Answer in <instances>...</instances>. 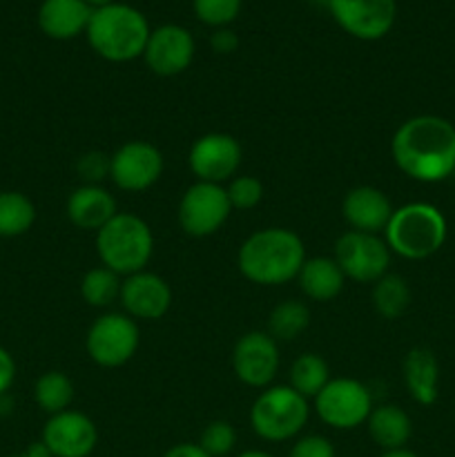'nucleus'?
I'll return each mask as SVG.
<instances>
[{
	"instance_id": "nucleus-1",
	"label": "nucleus",
	"mask_w": 455,
	"mask_h": 457,
	"mask_svg": "<svg viewBox=\"0 0 455 457\" xmlns=\"http://www.w3.org/2000/svg\"><path fill=\"white\" fill-rule=\"evenodd\" d=\"M391 154L406 177L444 181L455 172V125L442 116H413L393 134Z\"/></svg>"
},
{
	"instance_id": "nucleus-2",
	"label": "nucleus",
	"mask_w": 455,
	"mask_h": 457,
	"mask_svg": "<svg viewBox=\"0 0 455 457\" xmlns=\"http://www.w3.org/2000/svg\"><path fill=\"white\" fill-rule=\"evenodd\" d=\"M303 262V241L285 228H266L254 232L241 244L236 254L241 275L259 286H281L297 279Z\"/></svg>"
},
{
	"instance_id": "nucleus-3",
	"label": "nucleus",
	"mask_w": 455,
	"mask_h": 457,
	"mask_svg": "<svg viewBox=\"0 0 455 457\" xmlns=\"http://www.w3.org/2000/svg\"><path fill=\"white\" fill-rule=\"evenodd\" d=\"M150 25L138 9L123 3H112L92 12L87 40L94 52L112 62H128L143 56Z\"/></svg>"
},
{
	"instance_id": "nucleus-4",
	"label": "nucleus",
	"mask_w": 455,
	"mask_h": 457,
	"mask_svg": "<svg viewBox=\"0 0 455 457\" xmlns=\"http://www.w3.org/2000/svg\"><path fill=\"white\" fill-rule=\"evenodd\" d=\"M391 253L404 259H426L446 241V219L431 204H406L393 210L386 230Z\"/></svg>"
},
{
	"instance_id": "nucleus-5",
	"label": "nucleus",
	"mask_w": 455,
	"mask_h": 457,
	"mask_svg": "<svg viewBox=\"0 0 455 457\" xmlns=\"http://www.w3.org/2000/svg\"><path fill=\"white\" fill-rule=\"evenodd\" d=\"M154 250V237L141 217L119 212L96 232V253L103 266L116 275L129 277L147 266Z\"/></svg>"
},
{
	"instance_id": "nucleus-6",
	"label": "nucleus",
	"mask_w": 455,
	"mask_h": 457,
	"mask_svg": "<svg viewBox=\"0 0 455 457\" xmlns=\"http://www.w3.org/2000/svg\"><path fill=\"white\" fill-rule=\"evenodd\" d=\"M308 422V402L290 386H272L254 400L250 424L261 440L285 442Z\"/></svg>"
},
{
	"instance_id": "nucleus-7",
	"label": "nucleus",
	"mask_w": 455,
	"mask_h": 457,
	"mask_svg": "<svg viewBox=\"0 0 455 457\" xmlns=\"http://www.w3.org/2000/svg\"><path fill=\"white\" fill-rule=\"evenodd\" d=\"M138 326L129 315L107 312L101 315L85 337V348L92 361L103 369H116L128 364L138 348Z\"/></svg>"
},
{
	"instance_id": "nucleus-8",
	"label": "nucleus",
	"mask_w": 455,
	"mask_h": 457,
	"mask_svg": "<svg viewBox=\"0 0 455 457\" xmlns=\"http://www.w3.org/2000/svg\"><path fill=\"white\" fill-rule=\"evenodd\" d=\"M317 415L328 427L348 431L366 424L373 411V397L361 382L351 378L330 379L315 397Z\"/></svg>"
},
{
	"instance_id": "nucleus-9",
	"label": "nucleus",
	"mask_w": 455,
	"mask_h": 457,
	"mask_svg": "<svg viewBox=\"0 0 455 457\" xmlns=\"http://www.w3.org/2000/svg\"><path fill=\"white\" fill-rule=\"evenodd\" d=\"M335 262L342 268L346 279L360 284H375L388 272L391 250L386 241L368 232L348 230L335 244Z\"/></svg>"
},
{
	"instance_id": "nucleus-10",
	"label": "nucleus",
	"mask_w": 455,
	"mask_h": 457,
	"mask_svg": "<svg viewBox=\"0 0 455 457\" xmlns=\"http://www.w3.org/2000/svg\"><path fill=\"white\" fill-rule=\"evenodd\" d=\"M232 205L226 187L196 181L187 187L178 204V223L190 237H210L228 221Z\"/></svg>"
},
{
	"instance_id": "nucleus-11",
	"label": "nucleus",
	"mask_w": 455,
	"mask_h": 457,
	"mask_svg": "<svg viewBox=\"0 0 455 457\" xmlns=\"http://www.w3.org/2000/svg\"><path fill=\"white\" fill-rule=\"evenodd\" d=\"M163 174V154L147 141H129L110 156V177L125 192H141Z\"/></svg>"
},
{
	"instance_id": "nucleus-12",
	"label": "nucleus",
	"mask_w": 455,
	"mask_h": 457,
	"mask_svg": "<svg viewBox=\"0 0 455 457\" xmlns=\"http://www.w3.org/2000/svg\"><path fill=\"white\" fill-rule=\"evenodd\" d=\"M330 13L343 31L360 40H377L395 22V0H330Z\"/></svg>"
},
{
	"instance_id": "nucleus-13",
	"label": "nucleus",
	"mask_w": 455,
	"mask_h": 457,
	"mask_svg": "<svg viewBox=\"0 0 455 457\" xmlns=\"http://www.w3.org/2000/svg\"><path fill=\"white\" fill-rule=\"evenodd\" d=\"M232 369L245 386H268L279 370V346L268 333H245L235 344Z\"/></svg>"
},
{
	"instance_id": "nucleus-14",
	"label": "nucleus",
	"mask_w": 455,
	"mask_h": 457,
	"mask_svg": "<svg viewBox=\"0 0 455 457\" xmlns=\"http://www.w3.org/2000/svg\"><path fill=\"white\" fill-rule=\"evenodd\" d=\"M187 161H190V170L199 181L221 186L223 181L235 177V172L239 170L241 145L230 134H205V137L196 138Z\"/></svg>"
},
{
	"instance_id": "nucleus-15",
	"label": "nucleus",
	"mask_w": 455,
	"mask_h": 457,
	"mask_svg": "<svg viewBox=\"0 0 455 457\" xmlns=\"http://www.w3.org/2000/svg\"><path fill=\"white\" fill-rule=\"evenodd\" d=\"M43 442L52 457H89L96 449V424L79 411L52 415L43 428Z\"/></svg>"
},
{
	"instance_id": "nucleus-16",
	"label": "nucleus",
	"mask_w": 455,
	"mask_h": 457,
	"mask_svg": "<svg viewBox=\"0 0 455 457\" xmlns=\"http://www.w3.org/2000/svg\"><path fill=\"white\" fill-rule=\"evenodd\" d=\"M143 58L154 74L177 76L186 71L194 58V38L181 25H161L150 31Z\"/></svg>"
},
{
	"instance_id": "nucleus-17",
	"label": "nucleus",
	"mask_w": 455,
	"mask_h": 457,
	"mask_svg": "<svg viewBox=\"0 0 455 457\" xmlns=\"http://www.w3.org/2000/svg\"><path fill=\"white\" fill-rule=\"evenodd\" d=\"M120 302L132 320H161L172 306V290L168 281L154 272H134L120 286Z\"/></svg>"
},
{
	"instance_id": "nucleus-18",
	"label": "nucleus",
	"mask_w": 455,
	"mask_h": 457,
	"mask_svg": "<svg viewBox=\"0 0 455 457\" xmlns=\"http://www.w3.org/2000/svg\"><path fill=\"white\" fill-rule=\"evenodd\" d=\"M342 212L352 230L377 235V232L386 230L388 221H391L393 205L388 196L382 190H377V187L360 186L352 187L343 196Z\"/></svg>"
},
{
	"instance_id": "nucleus-19",
	"label": "nucleus",
	"mask_w": 455,
	"mask_h": 457,
	"mask_svg": "<svg viewBox=\"0 0 455 457\" xmlns=\"http://www.w3.org/2000/svg\"><path fill=\"white\" fill-rule=\"evenodd\" d=\"M116 214H119V210H116L114 196L96 183L76 187L67 199V217L80 230L98 232Z\"/></svg>"
},
{
	"instance_id": "nucleus-20",
	"label": "nucleus",
	"mask_w": 455,
	"mask_h": 457,
	"mask_svg": "<svg viewBox=\"0 0 455 457\" xmlns=\"http://www.w3.org/2000/svg\"><path fill=\"white\" fill-rule=\"evenodd\" d=\"M94 9L85 0H43L38 9V27L45 36L70 40L87 31Z\"/></svg>"
},
{
	"instance_id": "nucleus-21",
	"label": "nucleus",
	"mask_w": 455,
	"mask_h": 457,
	"mask_svg": "<svg viewBox=\"0 0 455 457\" xmlns=\"http://www.w3.org/2000/svg\"><path fill=\"white\" fill-rule=\"evenodd\" d=\"M404 382L418 404H435L440 395V364L428 348H413L406 355Z\"/></svg>"
},
{
	"instance_id": "nucleus-22",
	"label": "nucleus",
	"mask_w": 455,
	"mask_h": 457,
	"mask_svg": "<svg viewBox=\"0 0 455 457\" xmlns=\"http://www.w3.org/2000/svg\"><path fill=\"white\" fill-rule=\"evenodd\" d=\"M297 279L303 295L310 297L312 302H330V299H335L342 293L346 275H343L335 259L315 257L303 262Z\"/></svg>"
},
{
	"instance_id": "nucleus-23",
	"label": "nucleus",
	"mask_w": 455,
	"mask_h": 457,
	"mask_svg": "<svg viewBox=\"0 0 455 457\" xmlns=\"http://www.w3.org/2000/svg\"><path fill=\"white\" fill-rule=\"evenodd\" d=\"M366 427L375 445L382 446L384 451L404 449L413 433L410 418L397 404H382L370 411Z\"/></svg>"
},
{
	"instance_id": "nucleus-24",
	"label": "nucleus",
	"mask_w": 455,
	"mask_h": 457,
	"mask_svg": "<svg viewBox=\"0 0 455 457\" xmlns=\"http://www.w3.org/2000/svg\"><path fill=\"white\" fill-rule=\"evenodd\" d=\"M36 221V205L29 196L22 192H0V237L12 239V237L25 235L31 230Z\"/></svg>"
},
{
	"instance_id": "nucleus-25",
	"label": "nucleus",
	"mask_w": 455,
	"mask_h": 457,
	"mask_svg": "<svg viewBox=\"0 0 455 457\" xmlns=\"http://www.w3.org/2000/svg\"><path fill=\"white\" fill-rule=\"evenodd\" d=\"M373 303L375 311L384 320H400L410 306V288L400 275H386L375 281L373 288Z\"/></svg>"
},
{
	"instance_id": "nucleus-26",
	"label": "nucleus",
	"mask_w": 455,
	"mask_h": 457,
	"mask_svg": "<svg viewBox=\"0 0 455 457\" xmlns=\"http://www.w3.org/2000/svg\"><path fill=\"white\" fill-rule=\"evenodd\" d=\"M328 382V364L324 361V357L315 355V353H306V355L297 357L293 361L288 386L302 397H306V400L319 395L321 388Z\"/></svg>"
},
{
	"instance_id": "nucleus-27",
	"label": "nucleus",
	"mask_w": 455,
	"mask_h": 457,
	"mask_svg": "<svg viewBox=\"0 0 455 457\" xmlns=\"http://www.w3.org/2000/svg\"><path fill=\"white\" fill-rule=\"evenodd\" d=\"M36 404L49 415L62 413L70 409L71 400H74V384L61 370H49V373L40 375L38 382L34 386Z\"/></svg>"
},
{
	"instance_id": "nucleus-28",
	"label": "nucleus",
	"mask_w": 455,
	"mask_h": 457,
	"mask_svg": "<svg viewBox=\"0 0 455 457\" xmlns=\"http://www.w3.org/2000/svg\"><path fill=\"white\" fill-rule=\"evenodd\" d=\"M308 324H310V311H308L306 303L288 299V302L275 306V311L270 312V320H268L270 333L268 335L275 342H293L297 335H302L308 328Z\"/></svg>"
},
{
	"instance_id": "nucleus-29",
	"label": "nucleus",
	"mask_w": 455,
	"mask_h": 457,
	"mask_svg": "<svg viewBox=\"0 0 455 457\" xmlns=\"http://www.w3.org/2000/svg\"><path fill=\"white\" fill-rule=\"evenodd\" d=\"M120 275H116L110 268L101 266L89 270L80 281V295L85 302L94 308H105L120 297Z\"/></svg>"
},
{
	"instance_id": "nucleus-30",
	"label": "nucleus",
	"mask_w": 455,
	"mask_h": 457,
	"mask_svg": "<svg viewBox=\"0 0 455 457\" xmlns=\"http://www.w3.org/2000/svg\"><path fill=\"white\" fill-rule=\"evenodd\" d=\"M199 446L210 457H226L236 446V431L226 420H214L201 433Z\"/></svg>"
},
{
	"instance_id": "nucleus-31",
	"label": "nucleus",
	"mask_w": 455,
	"mask_h": 457,
	"mask_svg": "<svg viewBox=\"0 0 455 457\" xmlns=\"http://www.w3.org/2000/svg\"><path fill=\"white\" fill-rule=\"evenodd\" d=\"M244 0H194V13L210 27H228L241 12Z\"/></svg>"
},
{
	"instance_id": "nucleus-32",
	"label": "nucleus",
	"mask_w": 455,
	"mask_h": 457,
	"mask_svg": "<svg viewBox=\"0 0 455 457\" xmlns=\"http://www.w3.org/2000/svg\"><path fill=\"white\" fill-rule=\"evenodd\" d=\"M228 201H230L232 208L236 210H250L254 205L261 204L263 199V183L257 177H236L232 179L230 186L226 187Z\"/></svg>"
},
{
	"instance_id": "nucleus-33",
	"label": "nucleus",
	"mask_w": 455,
	"mask_h": 457,
	"mask_svg": "<svg viewBox=\"0 0 455 457\" xmlns=\"http://www.w3.org/2000/svg\"><path fill=\"white\" fill-rule=\"evenodd\" d=\"M288 457H337L335 455V446L330 440L321 436H306L297 440L290 449Z\"/></svg>"
},
{
	"instance_id": "nucleus-34",
	"label": "nucleus",
	"mask_w": 455,
	"mask_h": 457,
	"mask_svg": "<svg viewBox=\"0 0 455 457\" xmlns=\"http://www.w3.org/2000/svg\"><path fill=\"white\" fill-rule=\"evenodd\" d=\"M105 170L110 172V161H105V156L101 154H87L80 159L79 172L83 174V179L87 181H98V179L105 174Z\"/></svg>"
},
{
	"instance_id": "nucleus-35",
	"label": "nucleus",
	"mask_w": 455,
	"mask_h": 457,
	"mask_svg": "<svg viewBox=\"0 0 455 457\" xmlns=\"http://www.w3.org/2000/svg\"><path fill=\"white\" fill-rule=\"evenodd\" d=\"M210 45H212V49L217 54H232L239 47V38H236L235 31L228 29V27H219L212 34V38H210Z\"/></svg>"
},
{
	"instance_id": "nucleus-36",
	"label": "nucleus",
	"mask_w": 455,
	"mask_h": 457,
	"mask_svg": "<svg viewBox=\"0 0 455 457\" xmlns=\"http://www.w3.org/2000/svg\"><path fill=\"white\" fill-rule=\"evenodd\" d=\"M13 379H16V361H13V357L0 346V395L9 391Z\"/></svg>"
},
{
	"instance_id": "nucleus-37",
	"label": "nucleus",
	"mask_w": 455,
	"mask_h": 457,
	"mask_svg": "<svg viewBox=\"0 0 455 457\" xmlns=\"http://www.w3.org/2000/svg\"><path fill=\"white\" fill-rule=\"evenodd\" d=\"M163 457H210L201 449L199 445H190V442H183V445H174L172 449H168Z\"/></svg>"
},
{
	"instance_id": "nucleus-38",
	"label": "nucleus",
	"mask_w": 455,
	"mask_h": 457,
	"mask_svg": "<svg viewBox=\"0 0 455 457\" xmlns=\"http://www.w3.org/2000/svg\"><path fill=\"white\" fill-rule=\"evenodd\" d=\"M12 457H52V453H49L47 446H45L43 442H36V445H31L25 453L12 455Z\"/></svg>"
},
{
	"instance_id": "nucleus-39",
	"label": "nucleus",
	"mask_w": 455,
	"mask_h": 457,
	"mask_svg": "<svg viewBox=\"0 0 455 457\" xmlns=\"http://www.w3.org/2000/svg\"><path fill=\"white\" fill-rule=\"evenodd\" d=\"M379 457H419L418 453H413V451H409L404 446V449H395V451H384Z\"/></svg>"
},
{
	"instance_id": "nucleus-40",
	"label": "nucleus",
	"mask_w": 455,
	"mask_h": 457,
	"mask_svg": "<svg viewBox=\"0 0 455 457\" xmlns=\"http://www.w3.org/2000/svg\"><path fill=\"white\" fill-rule=\"evenodd\" d=\"M85 3H87L92 9H98V7H105V4H112L114 0H85Z\"/></svg>"
},
{
	"instance_id": "nucleus-41",
	"label": "nucleus",
	"mask_w": 455,
	"mask_h": 457,
	"mask_svg": "<svg viewBox=\"0 0 455 457\" xmlns=\"http://www.w3.org/2000/svg\"><path fill=\"white\" fill-rule=\"evenodd\" d=\"M239 457H275V455L263 453V451H245V453H241Z\"/></svg>"
},
{
	"instance_id": "nucleus-42",
	"label": "nucleus",
	"mask_w": 455,
	"mask_h": 457,
	"mask_svg": "<svg viewBox=\"0 0 455 457\" xmlns=\"http://www.w3.org/2000/svg\"><path fill=\"white\" fill-rule=\"evenodd\" d=\"M453 174H455V172H453Z\"/></svg>"
}]
</instances>
